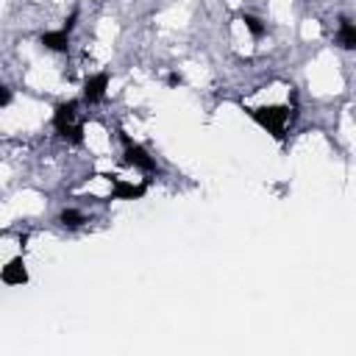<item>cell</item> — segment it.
I'll return each mask as SVG.
<instances>
[{
  "label": "cell",
  "mask_w": 356,
  "mask_h": 356,
  "mask_svg": "<svg viewBox=\"0 0 356 356\" xmlns=\"http://www.w3.org/2000/svg\"><path fill=\"white\" fill-rule=\"evenodd\" d=\"M53 125H56V131H58L61 139L81 145V142H83V125L78 122V100H70V103L56 106Z\"/></svg>",
  "instance_id": "1"
},
{
  "label": "cell",
  "mask_w": 356,
  "mask_h": 356,
  "mask_svg": "<svg viewBox=\"0 0 356 356\" xmlns=\"http://www.w3.org/2000/svg\"><path fill=\"white\" fill-rule=\"evenodd\" d=\"M250 117L267 128L275 139H284V125H286V117H289V108H250Z\"/></svg>",
  "instance_id": "2"
},
{
  "label": "cell",
  "mask_w": 356,
  "mask_h": 356,
  "mask_svg": "<svg viewBox=\"0 0 356 356\" xmlns=\"http://www.w3.org/2000/svg\"><path fill=\"white\" fill-rule=\"evenodd\" d=\"M120 139H122L125 161H128V164H134V167H139V170H145V172H156V170H159V167H156V159H153L142 145H136L125 131H120Z\"/></svg>",
  "instance_id": "3"
},
{
  "label": "cell",
  "mask_w": 356,
  "mask_h": 356,
  "mask_svg": "<svg viewBox=\"0 0 356 356\" xmlns=\"http://www.w3.org/2000/svg\"><path fill=\"white\" fill-rule=\"evenodd\" d=\"M106 89H108V75H106V72L89 75L86 83H83V103H97V100H103Z\"/></svg>",
  "instance_id": "4"
},
{
  "label": "cell",
  "mask_w": 356,
  "mask_h": 356,
  "mask_svg": "<svg viewBox=\"0 0 356 356\" xmlns=\"http://www.w3.org/2000/svg\"><path fill=\"white\" fill-rule=\"evenodd\" d=\"M0 281H3V284H8V286H22V284L28 281V273H25V261H22V256L11 259V261L0 270Z\"/></svg>",
  "instance_id": "5"
},
{
  "label": "cell",
  "mask_w": 356,
  "mask_h": 356,
  "mask_svg": "<svg viewBox=\"0 0 356 356\" xmlns=\"http://www.w3.org/2000/svg\"><path fill=\"white\" fill-rule=\"evenodd\" d=\"M42 44L47 47V50H56V53H64L67 47H70V33L67 31H47L44 36H42Z\"/></svg>",
  "instance_id": "6"
},
{
  "label": "cell",
  "mask_w": 356,
  "mask_h": 356,
  "mask_svg": "<svg viewBox=\"0 0 356 356\" xmlns=\"http://www.w3.org/2000/svg\"><path fill=\"white\" fill-rule=\"evenodd\" d=\"M145 192H147V184H136V186H134V184L117 181L111 195H114V197H122V200H134V197H142Z\"/></svg>",
  "instance_id": "7"
},
{
  "label": "cell",
  "mask_w": 356,
  "mask_h": 356,
  "mask_svg": "<svg viewBox=\"0 0 356 356\" xmlns=\"http://www.w3.org/2000/svg\"><path fill=\"white\" fill-rule=\"evenodd\" d=\"M339 42H342L345 50H353L356 47V28H353L350 19H342V25H339Z\"/></svg>",
  "instance_id": "8"
},
{
  "label": "cell",
  "mask_w": 356,
  "mask_h": 356,
  "mask_svg": "<svg viewBox=\"0 0 356 356\" xmlns=\"http://www.w3.org/2000/svg\"><path fill=\"white\" fill-rule=\"evenodd\" d=\"M58 222L67 225V228H81V225L86 222V217H83L81 211H75V209H64V211L58 214Z\"/></svg>",
  "instance_id": "9"
},
{
  "label": "cell",
  "mask_w": 356,
  "mask_h": 356,
  "mask_svg": "<svg viewBox=\"0 0 356 356\" xmlns=\"http://www.w3.org/2000/svg\"><path fill=\"white\" fill-rule=\"evenodd\" d=\"M242 19H245V25H248V31H250L253 36H261V33L267 31V25H261V19H256V17H250V14H245Z\"/></svg>",
  "instance_id": "10"
},
{
  "label": "cell",
  "mask_w": 356,
  "mask_h": 356,
  "mask_svg": "<svg viewBox=\"0 0 356 356\" xmlns=\"http://www.w3.org/2000/svg\"><path fill=\"white\" fill-rule=\"evenodd\" d=\"M8 100H11V92H8V89H6L3 83H0V108H3V106H6Z\"/></svg>",
  "instance_id": "11"
},
{
  "label": "cell",
  "mask_w": 356,
  "mask_h": 356,
  "mask_svg": "<svg viewBox=\"0 0 356 356\" xmlns=\"http://www.w3.org/2000/svg\"><path fill=\"white\" fill-rule=\"evenodd\" d=\"M167 83H170V86H181V75H178V72H170V75H167Z\"/></svg>",
  "instance_id": "12"
}]
</instances>
